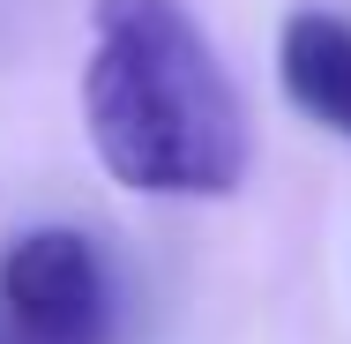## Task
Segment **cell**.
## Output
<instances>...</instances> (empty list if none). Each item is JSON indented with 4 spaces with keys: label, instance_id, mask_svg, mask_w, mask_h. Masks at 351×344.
Returning a JSON list of instances; mask_svg holds the SVG:
<instances>
[{
    "label": "cell",
    "instance_id": "6da1fadb",
    "mask_svg": "<svg viewBox=\"0 0 351 344\" xmlns=\"http://www.w3.org/2000/svg\"><path fill=\"white\" fill-rule=\"evenodd\" d=\"M82 120L135 195H232L254 157L247 105L187 0H90Z\"/></svg>",
    "mask_w": 351,
    "mask_h": 344
},
{
    "label": "cell",
    "instance_id": "7a4b0ae2",
    "mask_svg": "<svg viewBox=\"0 0 351 344\" xmlns=\"http://www.w3.org/2000/svg\"><path fill=\"white\" fill-rule=\"evenodd\" d=\"M0 344H112V277L90 232L38 225L0 247Z\"/></svg>",
    "mask_w": 351,
    "mask_h": 344
},
{
    "label": "cell",
    "instance_id": "3957f363",
    "mask_svg": "<svg viewBox=\"0 0 351 344\" xmlns=\"http://www.w3.org/2000/svg\"><path fill=\"white\" fill-rule=\"evenodd\" d=\"M277 75L299 113L351 135V23L329 8H291L277 30Z\"/></svg>",
    "mask_w": 351,
    "mask_h": 344
}]
</instances>
